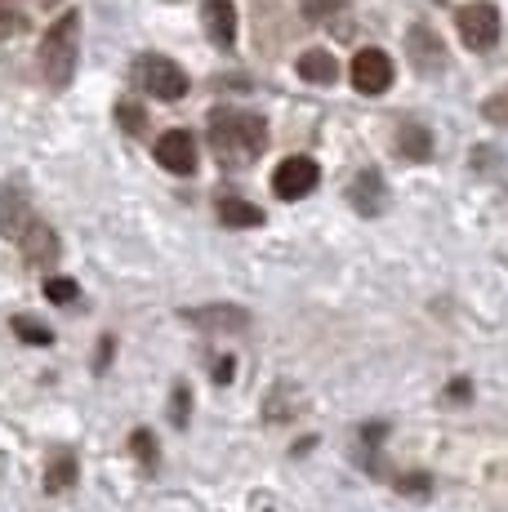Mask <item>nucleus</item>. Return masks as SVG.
<instances>
[{
	"label": "nucleus",
	"mask_w": 508,
	"mask_h": 512,
	"mask_svg": "<svg viewBox=\"0 0 508 512\" xmlns=\"http://www.w3.org/2000/svg\"><path fill=\"white\" fill-rule=\"evenodd\" d=\"M9 32H18V18L9 9H0V36H9Z\"/></svg>",
	"instance_id": "obj_26"
},
{
	"label": "nucleus",
	"mask_w": 508,
	"mask_h": 512,
	"mask_svg": "<svg viewBox=\"0 0 508 512\" xmlns=\"http://www.w3.org/2000/svg\"><path fill=\"white\" fill-rule=\"evenodd\" d=\"M156 161L170 174H179V179L197 170V139H192V130H165L156 139Z\"/></svg>",
	"instance_id": "obj_8"
},
{
	"label": "nucleus",
	"mask_w": 508,
	"mask_h": 512,
	"mask_svg": "<svg viewBox=\"0 0 508 512\" xmlns=\"http://www.w3.org/2000/svg\"><path fill=\"white\" fill-rule=\"evenodd\" d=\"M201 23H205V36H210L219 49L237 45V5H232V0H205Z\"/></svg>",
	"instance_id": "obj_9"
},
{
	"label": "nucleus",
	"mask_w": 508,
	"mask_h": 512,
	"mask_svg": "<svg viewBox=\"0 0 508 512\" xmlns=\"http://www.w3.org/2000/svg\"><path fill=\"white\" fill-rule=\"evenodd\" d=\"M188 321H201V326H223V330H237L246 326V312L232 308V303H214V308H201V312H188Z\"/></svg>",
	"instance_id": "obj_16"
},
{
	"label": "nucleus",
	"mask_w": 508,
	"mask_h": 512,
	"mask_svg": "<svg viewBox=\"0 0 508 512\" xmlns=\"http://www.w3.org/2000/svg\"><path fill=\"white\" fill-rule=\"evenodd\" d=\"M72 486H76V455L72 450H63V455L45 468V490L58 495V490H72Z\"/></svg>",
	"instance_id": "obj_17"
},
{
	"label": "nucleus",
	"mask_w": 508,
	"mask_h": 512,
	"mask_svg": "<svg viewBox=\"0 0 508 512\" xmlns=\"http://www.w3.org/2000/svg\"><path fill=\"white\" fill-rule=\"evenodd\" d=\"M348 201H353V210L357 214H366V219H375L379 210H384V201H388V183H384V174L379 170H361L353 187H348Z\"/></svg>",
	"instance_id": "obj_11"
},
{
	"label": "nucleus",
	"mask_w": 508,
	"mask_h": 512,
	"mask_svg": "<svg viewBox=\"0 0 508 512\" xmlns=\"http://www.w3.org/2000/svg\"><path fill=\"white\" fill-rule=\"evenodd\" d=\"M455 27H459V41H464L473 54H486V49L500 45V9L491 0H473L455 14Z\"/></svg>",
	"instance_id": "obj_4"
},
{
	"label": "nucleus",
	"mask_w": 508,
	"mask_h": 512,
	"mask_svg": "<svg viewBox=\"0 0 508 512\" xmlns=\"http://www.w3.org/2000/svg\"><path fill=\"white\" fill-rule=\"evenodd\" d=\"M27 223H32V210H27L23 183H5L0 187V236L18 241V236L27 232Z\"/></svg>",
	"instance_id": "obj_10"
},
{
	"label": "nucleus",
	"mask_w": 508,
	"mask_h": 512,
	"mask_svg": "<svg viewBox=\"0 0 508 512\" xmlns=\"http://www.w3.org/2000/svg\"><path fill=\"white\" fill-rule=\"evenodd\" d=\"M174 428H188V388H174Z\"/></svg>",
	"instance_id": "obj_23"
},
{
	"label": "nucleus",
	"mask_w": 508,
	"mask_h": 512,
	"mask_svg": "<svg viewBox=\"0 0 508 512\" xmlns=\"http://www.w3.org/2000/svg\"><path fill=\"white\" fill-rule=\"evenodd\" d=\"M210 147L223 165H250L268 147V121L241 107H214L210 112Z\"/></svg>",
	"instance_id": "obj_1"
},
{
	"label": "nucleus",
	"mask_w": 508,
	"mask_h": 512,
	"mask_svg": "<svg viewBox=\"0 0 508 512\" xmlns=\"http://www.w3.org/2000/svg\"><path fill=\"white\" fill-rule=\"evenodd\" d=\"M406 54H410V67H415L419 76H442L446 72V45L428 23H415L406 32Z\"/></svg>",
	"instance_id": "obj_7"
},
{
	"label": "nucleus",
	"mask_w": 508,
	"mask_h": 512,
	"mask_svg": "<svg viewBox=\"0 0 508 512\" xmlns=\"http://www.w3.org/2000/svg\"><path fill=\"white\" fill-rule=\"evenodd\" d=\"M482 116H486L491 125H500V130H508V90L486 98V103H482Z\"/></svg>",
	"instance_id": "obj_20"
},
{
	"label": "nucleus",
	"mask_w": 508,
	"mask_h": 512,
	"mask_svg": "<svg viewBox=\"0 0 508 512\" xmlns=\"http://www.w3.org/2000/svg\"><path fill=\"white\" fill-rule=\"evenodd\" d=\"M348 81H353L357 94L379 98L388 85H393V58H388L384 49H357L353 67H348Z\"/></svg>",
	"instance_id": "obj_5"
},
{
	"label": "nucleus",
	"mask_w": 508,
	"mask_h": 512,
	"mask_svg": "<svg viewBox=\"0 0 508 512\" xmlns=\"http://www.w3.org/2000/svg\"><path fill=\"white\" fill-rule=\"evenodd\" d=\"M321 183V165L312 156H286V161L272 170V192L281 201H304L312 187Z\"/></svg>",
	"instance_id": "obj_6"
},
{
	"label": "nucleus",
	"mask_w": 508,
	"mask_h": 512,
	"mask_svg": "<svg viewBox=\"0 0 508 512\" xmlns=\"http://www.w3.org/2000/svg\"><path fill=\"white\" fill-rule=\"evenodd\" d=\"M402 490L406 495H415V490L419 495H428V477H402Z\"/></svg>",
	"instance_id": "obj_25"
},
{
	"label": "nucleus",
	"mask_w": 508,
	"mask_h": 512,
	"mask_svg": "<svg viewBox=\"0 0 508 512\" xmlns=\"http://www.w3.org/2000/svg\"><path fill=\"white\" fill-rule=\"evenodd\" d=\"M397 152L406 156V161H419L424 165L428 156H433V130L419 121H402L397 125Z\"/></svg>",
	"instance_id": "obj_14"
},
{
	"label": "nucleus",
	"mask_w": 508,
	"mask_h": 512,
	"mask_svg": "<svg viewBox=\"0 0 508 512\" xmlns=\"http://www.w3.org/2000/svg\"><path fill=\"white\" fill-rule=\"evenodd\" d=\"M18 245H23V254L36 263V268H50V263H58V236H54L50 223L32 219V223H27V232L18 236Z\"/></svg>",
	"instance_id": "obj_12"
},
{
	"label": "nucleus",
	"mask_w": 508,
	"mask_h": 512,
	"mask_svg": "<svg viewBox=\"0 0 508 512\" xmlns=\"http://www.w3.org/2000/svg\"><path fill=\"white\" fill-rule=\"evenodd\" d=\"M112 352H116V339H112V334H107V339H103V352H99V370L107 366V361H112Z\"/></svg>",
	"instance_id": "obj_27"
},
{
	"label": "nucleus",
	"mask_w": 508,
	"mask_h": 512,
	"mask_svg": "<svg viewBox=\"0 0 508 512\" xmlns=\"http://www.w3.org/2000/svg\"><path fill=\"white\" fill-rule=\"evenodd\" d=\"M76 58H81V14H76V9H67L50 32H45V45H41L45 81H50L54 90H67V85H72Z\"/></svg>",
	"instance_id": "obj_2"
},
{
	"label": "nucleus",
	"mask_w": 508,
	"mask_h": 512,
	"mask_svg": "<svg viewBox=\"0 0 508 512\" xmlns=\"http://www.w3.org/2000/svg\"><path fill=\"white\" fill-rule=\"evenodd\" d=\"M45 299L50 303H76L81 299V285L72 277H45Z\"/></svg>",
	"instance_id": "obj_19"
},
{
	"label": "nucleus",
	"mask_w": 508,
	"mask_h": 512,
	"mask_svg": "<svg viewBox=\"0 0 508 512\" xmlns=\"http://www.w3.org/2000/svg\"><path fill=\"white\" fill-rule=\"evenodd\" d=\"M232 370H237V357H219V366H214V383H232Z\"/></svg>",
	"instance_id": "obj_24"
},
{
	"label": "nucleus",
	"mask_w": 508,
	"mask_h": 512,
	"mask_svg": "<svg viewBox=\"0 0 508 512\" xmlns=\"http://www.w3.org/2000/svg\"><path fill=\"white\" fill-rule=\"evenodd\" d=\"M116 116H121V125L130 134H143V125H148V121H143V107H134V103H121V107H116Z\"/></svg>",
	"instance_id": "obj_22"
},
{
	"label": "nucleus",
	"mask_w": 508,
	"mask_h": 512,
	"mask_svg": "<svg viewBox=\"0 0 508 512\" xmlns=\"http://www.w3.org/2000/svg\"><path fill=\"white\" fill-rule=\"evenodd\" d=\"M130 446H134V455H139L143 464L156 468V437H152L148 428H139V432H134V441H130Z\"/></svg>",
	"instance_id": "obj_21"
},
{
	"label": "nucleus",
	"mask_w": 508,
	"mask_h": 512,
	"mask_svg": "<svg viewBox=\"0 0 508 512\" xmlns=\"http://www.w3.org/2000/svg\"><path fill=\"white\" fill-rule=\"evenodd\" d=\"M219 223L223 228H263V210L259 205H250L246 196L223 192L219 196Z\"/></svg>",
	"instance_id": "obj_13"
},
{
	"label": "nucleus",
	"mask_w": 508,
	"mask_h": 512,
	"mask_svg": "<svg viewBox=\"0 0 508 512\" xmlns=\"http://www.w3.org/2000/svg\"><path fill=\"white\" fill-rule=\"evenodd\" d=\"M14 334L23 343H32V348H50V343H54L50 326H41V321H32V317H14Z\"/></svg>",
	"instance_id": "obj_18"
},
{
	"label": "nucleus",
	"mask_w": 508,
	"mask_h": 512,
	"mask_svg": "<svg viewBox=\"0 0 508 512\" xmlns=\"http://www.w3.org/2000/svg\"><path fill=\"white\" fill-rule=\"evenodd\" d=\"M134 81L148 98H161V103H179L188 94V72H183L174 58L165 54H139L134 58Z\"/></svg>",
	"instance_id": "obj_3"
},
{
	"label": "nucleus",
	"mask_w": 508,
	"mask_h": 512,
	"mask_svg": "<svg viewBox=\"0 0 508 512\" xmlns=\"http://www.w3.org/2000/svg\"><path fill=\"white\" fill-rule=\"evenodd\" d=\"M299 76H304L308 85H335L339 81V63L330 49H308V54H299Z\"/></svg>",
	"instance_id": "obj_15"
}]
</instances>
